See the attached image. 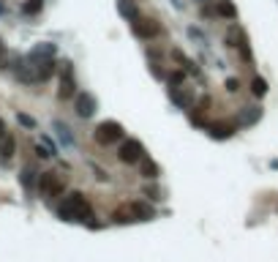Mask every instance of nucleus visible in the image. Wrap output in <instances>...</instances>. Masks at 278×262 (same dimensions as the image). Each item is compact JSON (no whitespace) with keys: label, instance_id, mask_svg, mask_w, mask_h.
I'll return each mask as SVG.
<instances>
[{"label":"nucleus","instance_id":"f257e3e1","mask_svg":"<svg viewBox=\"0 0 278 262\" xmlns=\"http://www.w3.org/2000/svg\"><path fill=\"white\" fill-rule=\"evenodd\" d=\"M57 213H60V218H65V221H87V218H93L90 202H87V196L79 194V191H71V194L63 199V205H60Z\"/></svg>","mask_w":278,"mask_h":262},{"label":"nucleus","instance_id":"f03ea898","mask_svg":"<svg viewBox=\"0 0 278 262\" xmlns=\"http://www.w3.org/2000/svg\"><path fill=\"white\" fill-rule=\"evenodd\" d=\"M123 139V126L117 120H104L96 126V142L98 145H114Z\"/></svg>","mask_w":278,"mask_h":262},{"label":"nucleus","instance_id":"7ed1b4c3","mask_svg":"<svg viewBox=\"0 0 278 262\" xmlns=\"http://www.w3.org/2000/svg\"><path fill=\"white\" fill-rule=\"evenodd\" d=\"M131 30H134V36H139V38H156L158 30H161V25H158L153 16H139L136 14L134 19H131Z\"/></svg>","mask_w":278,"mask_h":262},{"label":"nucleus","instance_id":"20e7f679","mask_svg":"<svg viewBox=\"0 0 278 262\" xmlns=\"http://www.w3.org/2000/svg\"><path fill=\"white\" fill-rule=\"evenodd\" d=\"M36 186H38V194H41V196H60V194H63V180H60L55 172L38 175Z\"/></svg>","mask_w":278,"mask_h":262},{"label":"nucleus","instance_id":"39448f33","mask_svg":"<svg viewBox=\"0 0 278 262\" xmlns=\"http://www.w3.org/2000/svg\"><path fill=\"white\" fill-rule=\"evenodd\" d=\"M142 156H145V147H142L139 139H125L123 145L117 147V158L123 164H136Z\"/></svg>","mask_w":278,"mask_h":262},{"label":"nucleus","instance_id":"423d86ee","mask_svg":"<svg viewBox=\"0 0 278 262\" xmlns=\"http://www.w3.org/2000/svg\"><path fill=\"white\" fill-rule=\"evenodd\" d=\"M76 96V79H74V68L71 63H63V74H60V87H57V98H74Z\"/></svg>","mask_w":278,"mask_h":262},{"label":"nucleus","instance_id":"0eeeda50","mask_svg":"<svg viewBox=\"0 0 278 262\" xmlns=\"http://www.w3.org/2000/svg\"><path fill=\"white\" fill-rule=\"evenodd\" d=\"M74 109H76V115H79V118H90V115L96 112V98H93L90 93H76Z\"/></svg>","mask_w":278,"mask_h":262},{"label":"nucleus","instance_id":"6e6552de","mask_svg":"<svg viewBox=\"0 0 278 262\" xmlns=\"http://www.w3.org/2000/svg\"><path fill=\"white\" fill-rule=\"evenodd\" d=\"M55 58V44H36V47L30 49V55H27V60H33V63H38V60H49Z\"/></svg>","mask_w":278,"mask_h":262},{"label":"nucleus","instance_id":"1a4fd4ad","mask_svg":"<svg viewBox=\"0 0 278 262\" xmlns=\"http://www.w3.org/2000/svg\"><path fill=\"white\" fill-rule=\"evenodd\" d=\"M207 131H210V136L213 139H229V136L234 134V123H210L207 126Z\"/></svg>","mask_w":278,"mask_h":262},{"label":"nucleus","instance_id":"9d476101","mask_svg":"<svg viewBox=\"0 0 278 262\" xmlns=\"http://www.w3.org/2000/svg\"><path fill=\"white\" fill-rule=\"evenodd\" d=\"M169 98H172V101L177 104L180 109H188V107H191V93L185 90V87H180V85L169 87Z\"/></svg>","mask_w":278,"mask_h":262},{"label":"nucleus","instance_id":"9b49d317","mask_svg":"<svg viewBox=\"0 0 278 262\" xmlns=\"http://www.w3.org/2000/svg\"><path fill=\"white\" fill-rule=\"evenodd\" d=\"M52 74H55V60H52V58H49V60H38V63H36V76H38V82L49 79Z\"/></svg>","mask_w":278,"mask_h":262},{"label":"nucleus","instance_id":"f8f14e48","mask_svg":"<svg viewBox=\"0 0 278 262\" xmlns=\"http://www.w3.org/2000/svg\"><path fill=\"white\" fill-rule=\"evenodd\" d=\"M131 210H134L136 221H150L153 218V207L147 202H131Z\"/></svg>","mask_w":278,"mask_h":262},{"label":"nucleus","instance_id":"ddd939ff","mask_svg":"<svg viewBox=\"0 0 278 262\" xmlns=\"http://www.w3.org/2000/svg\"><path fill=\"white\" fill-rule=\"evenodd\" d=\"M14 150H16V142H14V136H0V158L3 161H8L11 156H14Z\"/></svg>","mask_w":278,"mask_h":262},{"label":"nucleus","instance_id":"4468645a","mask_svg":"<svg viewBox=\"0 0 278 262\" xmlns=\"http://www.w3.org/2000/svg\"><path fill=\"white\" fill-rule=\"evenodd\" d=\"M216 14L226 16V19H234V16H237V8L232 5V0H216Z\"/></svg>","mask_w":278,"mask_h":262},{"label":"nucleus","instance_id":"2eb2a0df","mask_svg":"<svg viewBox=\"0 0 278 262\" xmlns=\"http://www.w3.org/2000/svg\"><path fill=\"white\" fill-rule=\"evenodd\" d=\"M259 107H245L243 112H240V118H237V123L240 126H251V123H256L259 120Z\"/></svg>","mask_w":278,"mask_h":262},{"label":"nucleus","instance_id":"dca6fc26","mask_svg":"<svg viewBox=\"0 0 278 262\" xmlns=\"http://www.w3.org/2000/svg\"><path fill=\"white\" fill-rule=\"evenodd\" d=\"M112 218L117 224H128V221H136V216H134V210H131V205H120L117 210L112 213Z\"/></svg>","mask_w":278,"mask_h":262},{"label":"nucleus","instance_id":"f3484780","mask_svg":"<svg viewBox=\"0 0 278 262\" xmlns=\"http://www.w3.org/2000/svg\"><path fill=\"white\" fill-rule=\"evenodd\" d=\"M117 11H120V16H123V19H134L136 16V3L134 0H117Z\"/></svg>","mask_w":278,"mask_h":262},{"label":"nucleus","instance_id":"a211bd4d","mask_svg":"<svg viewBox=\"0 0 278 262\" xmlns=\"http://www.w3.org/2000/svg\"><path fill=\"white\" fill-rule=\"evenodd\" d=\"M136 164L142 167V175H145V178H150V180H153V178H158V164H156V161H150L147 156H142Z\"/></svg>","mask_w":278,"mask_h":262},{"label":"nucleus","instance_id":"6ab92c4d","mask_svg":"<svg viewBox=\"0 0 278 262\" xmlns=\"http://www.w3.org/2000/svg\"><path fill=\"white\" fill-rule=\"evenodd\" d=\"M226 41H229V47H237L240 41H245V33L240 30L237 25H232V27H229V33H226Z\"/></svg>","mask_w":278,"mask_h":262},{"label":"nucleus","instance_id":"aec40b11","mask_svg":"<svg viewBox=\"0 0 278 262\" xmlns=\"http://www.w3.org/2000/svg\"><path fill=\"white\" fill-rule=\"evenodd\" d=\"M55 131H57V136L63 139V145H71L74 142V136H71V129L65 123H60V120H55Z\"/></svg>","mask_w":278,"mask_h":262},{"label":"nucleus","instance_id":"412c9836","mask_svg":"<svg viewBox=\"0 0 278 262\" xmlns=\"http://www.w3.org/2000/svg\"><path fill=\"white\" fill-rule=\"evenodd\" d=\"M251 93H254V96H265L267 93V82L262 79V76H254V79H251Z\"/></svg>","mask_w":278,"mask_h":262},{"label":"nucleus","instance_id":"4be33fe9","mask_svg":"<svg viewBox=\"0 0 278 262\" xmlns=\"http://www.w3.org/2000/svg\"><path fill=\"white\" fill-rule=\"evenodd\" d=\"M41 5H44V0H27V3L22 5V14H27V16H36L38 11H41Z\"/></svg>","mask_w":278,"mask_h":262},{"label":"nucleus","instance_id":"5701e85b","mask_svg":"<svg viewBox=\"0 0 278 262\" xmlns=\"http://www.w3.org/2000/svg\"><path fill=\"white\" fill-rule=\"evenodd\" d=\"M33 178H36V169L27 167V169H25V175H22V183H25V186H33Z\"/></svg>","mask_w":278,"mask_h":262},{"label":"nucleus","instance_id":"b1692460","mask_svg":"<svg viewBox=\"0 0 278 262\" xmlns=\"http://www.w3.org/2000/svg\"><path fill=\"white\" fill-rule=\"evenodd\" d=\"M183 82V71H174V74H169V85H180Z\"/></svg>","mask_w":278,"mask_h":262},{"label":"nucleus","instance_id":"393cba45","mask_svg":"<svg viewBox=\"0 0 278 262\" xmlns=\"http://www.w3.org/2000/svg\"><path fill=\"white\" fill-rule=\"evenodd\" d=\"M19 123H22V126H27V129H33V126H36V120H33L30 115H19Z\"/></svg>","mask_w":278,"mask_h":262},{"label":"nucleus","instance_id":"a878e982","mask_svg":"<svg viewBox=\"0 0 278 262\" xmlns=\"http://www.w3.org/2000/svg\"><path fill=\"white\" fill-rule=\"evenodd\" d=\"M237 87H240V82H237V79H226V90H229V93H234Z\"/></svg>","mask_w":278,"mask_h":262},{"label":"nucleus","instance_id":"bb28decb","mask_svg":"<svg viewBox=\"0 0 278 262\" xmlns=\"http://www.w3.org/2000/svg\"><path fill=\"white\" fill-rule=\"evenodd\" d=\"M0 136H5V123L0 120Z\"/></svg>","mask_w":278,"mask_h":262},{"label":"nucleus","instance_id":"cd10ccee","mask_svg":"<svg viewBox=\"0 0 278 262\" xmlns=\"http://www.w3.org/2000/svg\"><path fill=\"white\" fill-rule=\"evenodd\" d=\"M3 11H5V3H3V0H0V14H3Z\"/></svg>","mask_w":278,"mask_h":262},{"label":"nucleus","instance_id":"c85d7f7f","mask_svg":"<svg viewBox=\"0 0 278 262\" xmlns=\"http://www.w3.org/2000/svg\"><path fill=\"white\" fill-rule=\"evenodd\" d=\"M0 52H3V41H0Z\"/></svg>","mask_w":278,"mask_h":262},{"label":"nucleus","instance_id":"c756f323","mask_svg":"<svg viewBox=\"0 0 278 262\" xmlns=\"http://www.w3.org/2000/svg\"><path fill=\"white\" fill-rule=\"evenodd\" d=\"M199 3H205V0H199Z\"/></svg>","mask_w":278,"mask_h":262}]
</instances>
